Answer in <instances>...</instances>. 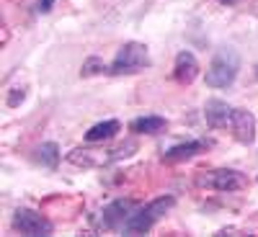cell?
Masks as SVG:
<instances>
[{"instance_id":"6da1fadb","label":"cell","mask_w":258,"mask_h":237,"mask_svg":"<svg viewBox=\"0 0 258 237\" xmlns=\"http://www.w3.org/2000/svg\"><path fill=\"white\" fill-rule=\"evenodd\" d=\"M173 206H176V199L173 196H160V199H153V201L145 204V206H137V211L121 227L124 234H145V232H150Z\"/></svg>"},{"instance_id":"7a4b0ae2","label":"cell","mask_w":258,"mask_h":237,"mask_svg":"<svg viewBox=\"0 0 258 237\" xmlns=\"http://www.w3.org/2000/svg\"><path fill=\"white\" fill-rule=\"evenodd\" d=\"M240 72V54L232 47L217 49L207 67V85L209 88H230Z\"/></svg>"},{"instance_id":"3957f363","label":"cell","mask_w":258,"mask_h":237,"mask_svg":"<svg viewBox=\"0 0 258 237\" xmlns=\"http://www.w3.org/2000/svg\"><path fill=\"white\" fill-rule=\"evenodd\" d=\"M153 59H150V52L145 44L140 41H124L119 47L114 62L109 64V75H137L142 70H147Z\"/></svg>"},{"instance_id":"277c9868","label":"cell","mask_w":258,"mask_h":237,"mask_svg":"<svg viewBox=\"0 0 258 237\" xmlns=\"http://www.w3.org/2000/svg\"><path fill=\"white\" fill-rule=\"evenodd\" d=\"M197 183L202 188H212V191H220V193H232V191H240L245 188V176L240 170H232V168H217V170H207L197 178Z\"/></svg>"},{"instance_id":"5b68a950","label":"cell","mask_w":258,"mask_h":237,"mask_svg":"<svg viewBox=\"0 0 258 237\" xmlns=\"http://www.w3.org/2000/svg\"><path fill=\"white\" fill-rule=\"evenodd\" d=\"M13 229H18L21 234H29V237L52 234L54 232L52 222L44 217V214H39L34 209H26V206H21V209L13 211Z\"/></svg>"},{"instance_id":"8992f818","label":"cell","mask_w":258,"mask_h":237,"mask_svg":"<svg viewBox=\"0 0 258 237\" xmlns=\"http://www.w3.org/2000/svg\"><path fill=\"white\" fill-rule=\"evenodd\" d=\"M137 211V201L132 199H116L109 206H103L101 217H98V227L101 229H119L124 227V222Z\"/></svg>"},{"instance_id":"52a82bcc","label":"cell","mask_w":258,"mask_h":237,"mask_svg":"<svg viewBox=\"0 0 258 237\" xmlns=\"http://www.w3.org/2000/svg\"><path fill=\"white\" fill-rule=\"evenodd\" d=\"M227 129L240 144H253L255 142V116L248 109H232Z\"/></svg>"},{"instance_id":"ba28073f","label":"cell","mask_w":258,"mask_h":237,"mask_svg":"<svg viewBox=\"0 0 258 237\" xmlns=\"http://www.w3.org/2000/svg\"><path fill=\"white\" fill-rule=\"evenodd\" d=\"M209 149V142L207 139H191V142H181V144H173L163 152V163H183V160H191L202 152Z\"/></svg>"},{"instance_id":"9c48e42d","label":"cell","mask_w":258,"mask_h":237,"mask_svg":"<svg viewBox=\"0 0 258 237\" xmlns=\"http://www.w3.org/2000/svg\"><path fill=\"white\" fill-rule=\"evenodd\" d=\"M199 59L194 57L191 52H178L176 54V62H173V77H176V83H181V85H191L194 80L199 77Z\"/></svg>"},{"instance_id":"30bf717a","label":"cell","mask_w":258,"mask_h":237,"mask_svg":"<svg viewBox=\"0 0 258 237\" xmlns=\"http://www.w3.org/2000/svg\"><path fill=\"white\" fill-rule=\"evenodd\" d=\"M230 114H232V106L227 101H220V98H212L204 106V119L212 129H227Z\"/></svg>"},{"instance_id":"8fae6325","label":"cell","mask_w":258,"mask_h":237,"mask_svg":"<svg viewBox=\"0 0 258 237\" xmlns=\"http://www.w3.org/2000/svg\"><path fill=\"white\" fill-rule=\"evenodd\" d=\"M121 132V124L116 119H106V121H98L93 124L88 132H85V142H106V139H111Z\"/></svg>"},{"instance_id":"7c38bea8","label":"cell","mask_w":258,"mask_h":237,"mask_svg":"<svg viewBox=\"0 0 258 237\" xmlns=\"http://www.w3.org/2000/svg\"><path fill=\"white\" fill-rule=\"evenodd\" d=\"M129 129H132L135 134H160L168 129V121L163 116H140L129 124Z\"/></svg>"},{"instance_id":"4fadbf2b","label":"cell","mask_w":258,"mask_h":237,"mask_svg":"<svg viewBox=\"0 0 258 237\" xmlns=\"http://www.w3.org/2000/svg\"><path fill=\"white\" fill-rule=\"evenodd\" d=\"M59 157H62V152H59V144H57V142L39 144V147H36V155H34V160H36L41 168H49V170H54V168L59 165Z\"/></svg>"},{"instance_id":"5bb4252c","label":"cell","mask_w":258,"mask_h":237,"mask_svg":"<svg viewBox=\"0 0 258 237\" xmlns=\"http://www.w3.org/2000/svg\"><path fill=\"white\" fill-rule=\"evenodd\" d=\"M103 72H109V64H106L103 59H98V57L85 59L83 67H80V75L83 77H93V75H103Z\"/></svg>"},{"instance_id":"9a60e30c","label":"cell","mask_w":258,"mask_h":237,"mask_svg":"<svg viewBox=\"0 0 258 237\" xmlns=\"http://www.w3.org/2000/svg\"><path fill=\"white\" fill-rule=\"evenodd\" d=\"M24 101H26V88H24V85H16V88H11V93H8V98H6L8 109H18Z\"/></svg>"},{"instance_id":"2e32d148","label":"cell","mask_w":258,"mask_h":237,"mask_svg":"<svg viewBox=\"0 0 258 237\" xmlns=\"http://www.w3.org/2000/svg\"><path fill=\"white\" fill-rule=\"evenodd\" d=\"M52 8H54V0H39V6H36L39 13H49Z\"/></svg>"},{"instance_id":"e0dca14e","label":"cell","mask_w":258,"mask_h":237,"mask_svg":"<svg viewBox=\"0 0 258 237\" xmlns=\"http://www.w3.org/2000/svg\"><path fill=\"white\" fill-rule=\"evenodd\" d=\"M220 3H225V6H227V3H232V0H220Z\"/></svg>"}]
</instances>
